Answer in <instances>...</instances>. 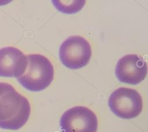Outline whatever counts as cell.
I'll return each mask as SVG.
<instances>
[{
    "instance_id": "6da1fadb",
    "label": "cell",
    "mask_w": 148,
    "mask_h": 132,
    "mask_svg": "<svg viewBox=\"0 0 148 132\" xmlns=\"http://www.w3.org/2000/svg\"><path fill=\"white\" fill-rule=\"evenodd\" d=\"M31 113L28 100L6 82H0V127L16 130L27 122Z\"/></svg>"
},
{
    "instance_id": "7a4b0ae2",
    "label": "cell",
    "mask_w": 148,
    "mask_h": 132,
    "mask_svg": "<svg viewBox=\"0 0 148 132\" xmlns=\"http://www.w3.org/2000/svg\"><path fill=\"white\" fill-rule=\"evenodd\" d=\"M27 65L25 71L17 78L26 89L38 92L48 87L54 78V68L50 61L40 54L26 56Z\"/></svg>"
},
{
    "instance_id": "3957f363",
    "label": "cell",
    "mask_w": 148,
    "mask_h": 132,
    "mask_svg": "<svg viewBox=\"0 0 148 132\" xmlns=\"http://www.w3.org/2000/svg\"><path fill=\"white\" fill-rule=\"evenodd\" d=\"M91 48L88 42L80 36H72L61 44L59 58L61 63L71 69L86 66L91 56Z\"/></svg>"
},
{
    "instance_id": "277c9868",
    "label": "cell",
    "mask_w": 148,
    "mask_h": 132,
    "mask_svg": "<svg viewBox=\"0 0 148 132\" xmlns=\"http://www.w3.org/2000/svg\"><path fill=\"white\" fill-rule=\"evenodd\" d=\"M108 105L111 111L123 119H132L138 116L143 108L142 99L135 89L119 88L110 95Z\"/></svg>"
},
{
    "instance_id": "5b68a950",
    "label": "cell",
    "mask_w": 148,
    "mask_h": 132,
    "mask_svg": "<svg viewBox=\"0 0 148 132\" xmlns=\"http://www.w3.org/2000/svg\"><path fill=\"white\" fill-rule=\"evenodd\" d=\"M60 125L62 132H97L98 120L89 108L76 106L63 114Z\"/></svg>"
},
{
    "instance_id": "8992f818",
    "label": "cell",
    "mask_w": 148,
    "mask_h": 132,
    "mask_svg": "<svg viewBox=\"0 0 148 132\" xmlns=\"http://www.w3.org/2000/svg\"><path fill=\"white\" fill-rule=\"evenodd\" d=\"M147 70V65L141 56L136 54H128L118 61L115 74L120 82L136 85L144 80Z\"/></svg>"
},
{
    "instance_id": "52a82bcc",
    "label": "cell",
    "mask_w": 148,
    "mask_h": 132,
    "mask_svg": "<svg viewBox=\"0 0 148 132\" xmlns=\"http://www.w3.org/2000/svg\"><path fill=\"white\" fill-rule=\"evenodd\" d=\"M27 65L25 55L14 47L0 49V77H16L25 71Z\"/></svg>"
},
{
    "instance_id": "ba28073f",
    "label": "cell",
    "mask_w": 148,
    "mask_h": 132,
    "mask_svg": "<svg viewBox=\"0 0 148 132\" xmlns=\"http://www.w3.org/2000/svg\"><path fill=\"white\" fill-rule=\"evenodd\" d=\"M54 7L64 14H75L80 11L86 0H51Z\"/></svg>"
},
{
    "instance_id": "9c48e42d",
    "label": "cell",
    "mask_w": 148,
    "mask_h": 132,
    "mask_svg": "<svg viewBox=\"0 0 148 132\" xmlns=\"http://www.w3.org/2000/svg\"><path fill=\"white\" fill-rule=\"evenodd\" d=\"M13 0H0V6H3L8 5L12 2Z\"/></svg>"
}]
</instances>
